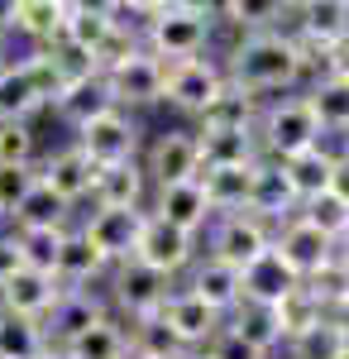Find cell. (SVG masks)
Returning <instances> with one entry per match:
<instances>
[{"label": "cell", "instance_id": "4", "mask_svg": "<svg viewBox=\"0 0 349 359\" xmlns=\"http://www.w3.org/2000/svg\"><path fill=\"white\" fill-rule=\"evenodd\" d=\"M273 254L296 273V283H330L340 273V245L321 235L316 225H306L301 216L273 230Z\"/></svg>", "mask_w": 349, "mask_h": 359}, {"label": "cell", "instance_id": "57", "mask_svg": "<svg viewBox=\"0 0 349 359\" xmlns=\"http://www.w3.org/2000/svg\"><path fill=\"white\" fill-rule=\"evenodd\" d=\"M0 225H5V221H0Z\"/></svg>", "mask_w": 349, "mask_h": 359}, {"label": "cell", "instance_id": "10", "mask_svg": "<svg viewBox=\"0 0 349 359\" xmlns=\"http://www.w3.org/2000/svg\"><path fill=\"white\" fill-rule=\"evenodd\" d=\"M72 144L96 168H115V163H135L144 154V130H139V120L130 111H106L91 125L72 130Z\"/></svg>", "mask_w": 349, "mask_h": 359}, {"label": "cell", "instance_id": "25", "mask_svg": "<svg viewBox=\"0 0 349 359\" xmlns=\"http://www.w3.org/2000/svg\"><path fill=\"white\" fill-rule=\"evenodd\" d=\"M301 96H306V106H311V115H316L321 135L345 144L349 139V82H340V77H321V72H316L311 82L301 86Z\"/></svg>", "mask_w": 349, "mask_h": 359}, {"label": "cell", "instance_id": "44", "mask_svg": "<svg viewBox=\"0 0 349 359\" xmlns=\"http://www.w3.org/2000/svg\"><path fill=\"white\" fill-rule=\"evenodd\" d=\"M34 187H39V168H0V221H15V211L29 201Z\"/></svg>", "mask_w": 349, "mask_h": 359}, {"label": "cell", "instance_id": "43", "mask_svg": "<svg viewBox=\"0 0 349 359\" xmlns=\"http://www.w3.org/2000/svg\"><path fill=\"white\" fill-rule=\"evenodd\" d=\"M0 168H39V130L0 125Z\"/></svg>", "mask_w": 349, "mask_h": 359}, {"label": "cell", "instance_id": "55", "mask_svg": "<svg viewBox=\"0 0 349 359\" xmlns=\"http://www.w3.org/2000/svg\"><path fill=\"white\" fill-rule=\"evenodd\" d=\"M340 149H345V154H349V139H345V144H340Z\"/></svg>", "mask_w": 349, "mask_h": 359}, {"label": "cell", "instance_id": "46", "mask_svg": "<svg viewBox=\"0 0 349 359\" xmlns=\"http://www.w3.org/2000/svg\"><path fill=\"white\" fill-rule=\"evenodd\" d=\"M206 350H211V359H268L264 350H254L249 340H240V335H235V331H225V326H220V335H215Z\"/></svg>", "mask_w": 349, "mask_h": 359}, {"label": "cell", "instance_id": "32", "mask_svg": "<svg viewBox=\"0 0 349 359\" xmlns=\"http://www.w3.org/2000/svg\"><path fill=\"white\" fill-rule=\"evenodd\" d=\"M249 177H254V168H201L196 182L215 216H240L249 211Z\"/></svg>", "mask_w": 349, "mask_h": 359}, {"label": "cell", "instance_id": "54", "mask_svg": "<svg viewBox=\"0 0 349 359\" xmlns=\"http://www.w3.org/2000/svg\"><path fill=\"white\" fill-rule=\"evenodd\" d=\"M5 43H10V39H0V67H5V62H10V57H5Z\"/></svg>", "mask_w": 349, "mask_h": 359}, {"label": "cell", "instance_id": "15", "mask_svg": "<svg viewBox=\"0 0 349 359\" xmlns=\"http://www.w3.org/2000/svg\"><path fill=\"white\" fill-rule=\"evenodd\" d=\"M39 182L48 187L53 196H62L72 211H77L81 201H91V182H96V163L81 154L77 144L67 139L62 149H53V154H43L39 158Z\"/></svg>", "mask_w": 349, "mask_h": 359}, {"label": "cell", "instance_id": "40", "mask_svg": "<svg viewBox=\"0 0 349 359\" xmlns=\"http://www.w3.org/2000/svg\"><path fill=\"white\" fill-rule=\"evenodd\" d=\"M20 67H25L29 86L39 91V101L53 111V101L62 96V86H67V77H62V67H57V53L53 48H29L25 57H20Z\"/></svg>", "mask_w": 349, "mask_h": 359}, {"label": "cell", "instance_id": "35", "mask_svg": "<svg viewBox=\"0 0 349 359\" xmlns=\"http://www.w3.org/2000/svg\"><path fill=\"white\" fill-rule=\"evenodd\" d=\"M225 331H235L240 340H249L254 350H264V355H273L278 345H282V326H278V311H268V306H249L240 302L230 316H225Z\"/></svg>", "mask_w": 349, "mask_h": 359}, {"label": "cell", "instance_id": "17", "mask_svg": "<svg viewBox=\"0 0 349 359\" xmlns=\"http://www.w3.org/2000/svg\"><path fill=\"white\" fill-rule=\"evenodd\" d=\"M158 316L182 350H206L220 335V326H225V316H215L206 302H196L187 287H172V297H167V306H163Z\"/></svg>", "mask_w": 349, "mask_h": 359}, {"label": "cell", "instance_id": "33", "mask_svg": "<svg viewBox=\"0 0 349 359\" xmlns=\"http://www.w3.org/2000/svg\"><path fill=\"white\" fill-rule=\"evenodd\" d=\"M48 111L39 101V91L29 86L25 67L20 62H5L0 67V125H34V115Z\"/></svg>", "mask_w": 349, "mask_h": 359}, {"label": "cell", "instance_id": "22", "mask_svg": "<svg viewBox=\"0 0 349 359\" xmlns=\"http://www.w3.org/2000/svg\"><path fill=\"white\" fill-rule=\"evenodd\" d=\"M215 20L235 39H244V34H273V29L292 34L296 5H282V0H225V5H215Z\"/></svg>", "mask_w": 349, "mask_h": 359}, {"label": "cell", "instance_id": "49", "mask_svg": "<svg viewBox=\"0 0 349 359\" xmlns=\"http://www.w3.org/2000/svg\"><path fill=\"white\" fill-rule=\"evenodd\" d=\"M330 192L349 201V154H345V149H340V163H335V182H330Z\"/></svg>", "mask_w": 349, "mask_h": 359}, {"label": "cell", "instance_id": "26", "mask_svg": "<svg viewBox=\"0 0 349 359\" xmlns=\"http://www.w3.org/2000/svg\"><path fill=\"white\" fill-rule=\"evenodd\" d=\"M296 287H301L296 273L278 259V254H273V249L259 259V264H249V269H244V302H249V306H268V311H278Z\"/></svg>", "mask_w": 349, "mask_h": 359}, {"label": "cell", "instance_id": "37", "mask_svg": "<svg viewBox=\"0 0 349 359\" xmlns=\"http://www.w3.org/2000/svg\"><path fill=\"white\" fill-rule=\"evenodd\" d=\"M349 345V335L340 331V321L335 316H325V321H316L311 331H301L287 340V359H340Z\"/></svg>", "mask_w": 349, "mask_h": 359}, {"label": "cell", "instance_id": "31", "mask_svg": "<svg viewBox=\"0 0 349 359\" xmlns=\"http://www.w3.org/2000/svg\"><path fill=\"white\" fill-rule=\"evenodd\" d=\"M62 20H67V0H20L15 34L29 39V48H53L62 39Z\"/></svg>", "mask_w": 349, "mask_h": 359}, {"label": "cell", "instance_id": "7", "mask_svg": "<svg viewBox=\"0 0 349 359\" xmlns=\"http://www.w3.org/2000/svg\"><path fill=\"white\" fill-rule=\"evenodd\" d=\"M225 62L220 57H191V62H172L167 67V82H163V101L172 106V111L191 115V120H201V115L211 111L215 101L225 96Z\"/></svg>", "mask_w": 349, "mask_h": 359}, {"label": "cell", "instance_id": "29", "mask_svg": "<svg viewBox=\"0 0 349 359\" xmlns=\"http://www.w3.org/2000/svg\"><path fill=\"white\" fill-rule=\"evenodd\" d=\"M196 144H201V168H254L264 158L254 130H201L196 125Z\"/></svg>", "mask_w": 349, "mask_h": 359}, {"label": "cell", "instance_id": "21", "mask_svg": "<svg viewBox=\"0 0 349 359\" xmlns=\"http://www.w3.org/2000/svg\"><path fill=\"white\" fill-rule=\"evenodd\" d=\"M106 278H110V264L96 254V245L86 240V230L81 225H67L62 254H57V283L67 292H96Z\"/></svg>", "mask_w": 349, "mask_h": 359}, {"label": "cell", "instance_id": "20", "mask_svg": "<svg viewBox=\"0 0 349 359\" xmlns=\"http://www.w3.org/2000/svg\"><path fill=\"white\" fill-rule=\"evenodd\" d=\"M149 211H153L158 221H167L172 230L191 235V240H201V235L211 230V221H215V211H211V201H206V192H201V182H182V187L153 192L149 196Z\"/></svg>", "mask_w": 349, "mask_h": 359}, {"label": "cell", "instance_id": "48", "mask_svg": "<svg viewBox=\"0 0 349 359\" xmlns=\"http://www.w3.org/2000/svg\"><path fill=\"white\" fill-rule=\"evenodd\" d=\"M330 316L340 321V331L349 335V278L335 283V292H330Z\"/></svg>", "mask_w": 349, "mask_h": 359}, {"label": "cell", "instance_id": "13", "mask_svg": "<svg viewBox=\"0 0 349 359\" xmlns=\"http://www.w3.org/2000/svg\"><path fill=\"white\" fill-rule=\"evenodd\" d=\"M196 245H201V240H191V235H182V230H172L167 221H158V216L149 211L144 235H139V245H135V264L163 273L167 283H177V278H187V269L201 259V249H196Z\"/></svg>", "mask_w": 349, "mask_h": 359}, {"label": "cell", "instance_id": "41", "mask_svg": "<svg viewBox=\"0 0 349 359\" xmlns=\"http://www.w3.org/2000/svg\"><path fill=\"white\" fill-rule=\"evenodd\" d=\"M62 235L67 230H15V245H20V264L39 269V273L57 278V254H62Z\"/></svg>", "mask_w": 349, "mask_h": 359}, {"label": "cell", "instance_id": "6", "mask_svg": "<svg viewBox=\"0 0 349 359\" xmlns=\"http://www.w3.org/2000/svg\"><path fill=\"white\" fill-rule=\"evenodd\" d=\"M139 163L149 172V187H153V192L196 182V177H201V144H196V130H191V125H172V130L153 135L149 149L139 154Z\"/></svg>", "mask_w": 349, "mask_h": 359}, {"label": "cell", "instance_id": "5", "mask_svg": "<svg viewBox=\"0 0 349 359\" xmlns=\"http://www.w3.org/2000/svg\"><path fill=\"white\" fill-rule=\"evenodd\" d=\"M172 287H177V283H167L163 273L144 269L135 259H125V264H115L110 278H106V306L125 326H135V321L158 316L163 306H167V297H172Z\"/></svg>", "mask_w": 349, "mask_h": 359}, {"label": "cell", "instance_id": "36", "mask_svg": "<svg viewBox=\"0 0 349 359\" xmlns=\"http://www.w3.org/2000/svg\"><path fill=\"white\" fill-rule=\"evenodd\" d=\"M48 350L53 345H48V331L39 321L0 311V359H43Z\"/></svg>", "mask_w": 349, "mask_h": 359}, {"label": "cell", "instance_id": "30", "mask_svg": "<svg viewBox=\"0 0 349 359\" xmlns=\"http://www.w3.org/2000/svg\"><path fill=\"white\" fill-rule=\"evenodd\" d=\"M67 359H130V326L110 311L96 326H86L81 335H72L67 345H57Z\"/></svg>", "mask_w": 349, "mask_h": 359}, {"label": "cell", "instance_id": "11", "mask_svg": "<svg viewBox=\"0 0 349 359\" xmlns=\"http://www.w3.org/2000/svg\"><path fill=\"white\" fill-rule=\"evenodd\" d=\"M273 249V225H264L259 216H215L211 230H206V254L220 259V264H230L235 273H244L249 264H259L264 254Z\"/></svg>", "mask_w": 349, "mask_h": 359}, {"label": "cell", "instance_id": "56", "mask_svg": "<svg viewBox=\"0 0 349 359\" xmlns=\"http://www.w3.org/2000/svg\"><path fill=\"white\" fill-rule=\"evenodd\" d=\"M340 359H349V345H345V355H340Z\"/></svg>", "mask_w": 349, "mask_h": 359}, {"label": "cell", "instance_id": "42", "mask_svg": "<svg viewBox=\"0 0 349 359\" xmlns=\"http://www.w3.org/2000/svg\"><path fill=\"white\" fill-rule=\"evenodd\" d=\"M296 216H301L306 225H316L321 235H330V240L340 245V235L349 230V201H345V196H335V192H321V196H311V201H301Z\"/></svg>", "mask_w": 349, "mask_h": 359}, {"label": "cell", "instance_id": "24", "mask_svg": "<svg viewBox=\"0 0 349 359\" xmlns=\"http://www.w3.org/2000/svg\"><path fill=\"white\" fill-rule=\"evenodd\" d=\"M149 172L144 163H115V168H96V182H91V206H149Z\"/></svg>", "mask_w": 349, "mask_h": 359}, {"label": "cell", "instance_id": "39", "mask_svg": "<svg viewBox=\"0 0 349 359\" xmlns=\"http://www.w3.org/2000/svg\"><path fill=\"white\" fill-rule=\"evenodd\" d=\"M187 350L172 340V331L163 326V316L135 321L130 326V359H182Z\"/></svg>", "mask_w": 349, "mask_h": 359}, {"label": "cell", "instance_id": "52", "mask_svg": "<svg viewBox=\"0 0 349 359\" xmlns=\"http://www.w3.org/2000/svg\"><path fill=\"white\" fill-rule=\"evenodd\" d=\"M182 359H211V350H187Z\"/></svg>", "mask_w": 349, "mask_h": 359}, {"label": "cell", "instance_id": "9", "mask_svg": "<svg viewBox=\"0 0 349 359\" xmlns=\"http://www.w3.org/2000/svg\"><path fill=\"white\" fill-rule=\"evenodd\" d=\"M67 48H77L81 57H91L96 67H106L125 48H135L130 39H120L106 15V0H67V20H62V39Z\"/></svg>", "mask_w": 349, "mask_h": 359}, {"label": "cell", "instance_id": "45", "mask_svg": "<svg viewBox=\"0 0 349 359\" xmlns=\"http://www.w3.org/2000/svg\"><path fill=\"white\" fill-rule=\"evenodd\" d=\"M340 77V82H349V34L340 39V43H330L325 53H316L311 57V77Z\"/></svg>", "mask_w": 349, "mask_h": 359}, {"label": "cell", "instance_id": "34", "mask_svg": "<svg viewBox=\"0 0 349 359\" xmlns=\"http://www.w3.org/2000/svg\"><path fill=\"white\" fill-rule=\"evenodd\" d=\"M67 225H77V211L62 201V196H53L43 182L29 192V201L15 211V221H10V230H67Z\"/></svg>", "mask_w": 349, "mask_h": 359}, {"label": "cell", "instance_id": "3", "mask_svg": "<svg viewBox=\"0 0 349 359\" xmlns=\"http://www.w3.org/2000/svg\"><path fill=\"white\" fill-rule=\"evenodd\" d=\"M254 135H259V154L273 158V163H287V158H296V154L325 144L321 125H316V115H311V106H306L301 91L278 96V101H264Z\"/></svg>", "mask_w": 349, "mask_h": 359}, {"label": "cell", "instance_id": "2", "mask_svg": "<svg viewBox=\"0 0 349 359\" xmlns=\"http://www.w3.org/2000/svg\"><path fill=\"white\" fill-rule=\"evenodd\" d=\"M220 34L215 20V5H196V0H158L153 5V20L144 29V48L158 57V62H191V57H206Z\"/></svg>", "mask_w": 349, "mask_h": 359}, {"label": "cell", "instance_id": "16", "mask_svg": "<svg viewBox=\"0 0 349 359\" xmlns=\"http://www.w3.org/2000/svg\"><path fill=\"white\" fill-rule=\"evenodd\" d=\"M296 192L292 182H287V172L282 163H273V158H259L254 163V177H249V216H259L264 225H287L296 216Z\"/></svg>", "mask_w": 349, "mask_h": 359}, {"label": "cell", "instance_id": "19", "mask_svg": "<svg viewBox=\"0 0 349 359\" xmlns=\"http://www.w3.org/2000/svg\"><path fill=\"white\" fill-rule=\"evenodd\" d=\"M349 34V0H301L292 20V39L316 57Z\"/></svg>", "mask_w": 349, "mask_h": 359}, {"label": "cell", "instance_id": "38", "mask_svg": "<svg viewBox=\"0 0 349 359\" xmlns=\"http://www.w3.org/2000/svg\"><path fill=\"white\" fill-rule=\"evenodd\" d=\"M259 111H264V106H259L254 96H244V91H235V86H225V96H220L196 125H201V130H254V125H259Z\"/></svg>", "mask_w": 349, "mask_h": 359}, {"label": "cell", "instance_id": "28", "mask_svg": "<svg viewBox=\"0 0 349 359\" xmlns=\"http://www.w3.org/2000/svg\"><path fill=\"white\" fill-rule=\"evenodd\" d=\"M335 163H340V144H316V149H306V154H296L282 163L287 172V182H292L296 201H311V196L330 192V182H335Z\"/></svg>", "mask_w": 349, "mask_h": 359}, {"label": "cell", "instance_id": "18", "mask_svg": "<svg viewBox=\"0 0 349 359\" xmlns=\"http://www.w3.org/2000/svg\"><path fill=\"white\" fill-rule=\"evenodd\" d=\"M182 287H187L196 302L211 306L215 316H230V311L244 302V273H235L230 264H220V259H211V254H201V259L187 269Z\"/></svg>", "mask_w": 349, "mask_h": 359}, {"label": "cell", "instance_id": "23", "mask_svg": "<svg viewBox=\"0 0 349 359\" xmlns=\"http://www.w3.org/2000/svg\"><path fill=\"white\" fill-rule=\"evenodd\" d=\"M53 111L72 125V130H81V125H91L96 115L106 111H120L115 106V91H110V77L96 67V72H86V77H77V82L62 86V96L53 101Z\"/></svg>", "mask_w": 349, "mask_h": 359}, {"label": "cell", "instance_id": "50", "mask_svg": "<svg viewBox=\"0 0 349 359\" xmlns=\"http://www.w3.org/2000/svg\"><path fill=\"white\" fill-rule=\"evenodd\" d=\"M15 10L20 0H0V39H15Z\"/></svg>", "mask_w": 349, "mask_h": 359}, {"label": "cell", "instance_id": "47", "mask_svg": "<svg viewBox=\"0 0 349 359\" xmlns=\"http://www.w3.org/2000/svg\"><path fill=\"white\" fill-rule=\"evenodd\" d=\"M20 269V245H15V230L10 225H0V283Z\"/></svg>", "mask_w": 349, "mask_h": 359}, {"label": "cell", "instance_id": "8", "mask_svg": "<svg viewBox=\"0 0 349 359\" xmlns=\"http://www.w3.org/2000/svg\"><path fill=\"white\" fill-rule=\"evenodd\" d=\"M101 72L110 77V91H115V106H120V111L135 115V111H144V106H158L163 101L167 62H158L144 43L125 48V53L115 57V62H106Z\"/></svg>", "mask_w": 349, "mask_h": 359}, {"label": "cell", "instance_id": "12", "mask_svg": "<svg viewBox=\"0 0 349 359\" xmlns=\"http://www.w3.org/2000/svg\"><path fill=\"white\" fill-rule=\"evenodd\" d=\"M144 221H149V206H91V216H81L77 225L86 230V240L96 245V254L115 269V264L135 259Z\"/></svg>", "mask_w": 349, "mask_h": 359}, {"label": "cell", "instance_id": "27", "mask_svg": "<svg viewBox=\"0 0 349 359\" xmlns=\"http://www.w3.org/2000/svg\"><path fill=\"white\" fill-rule=\"evenodd\" d=\"M101 316H110V306H106V297H101V292H67V287H62L53 316L43 321L48 345H67L72 335H81L86 326H96Z\"/></svg>", "mask_w": 349, "mask_h": 359}, {"label": "cell", "instance_id": "51", "mask_svg": "<svg viewBox=\"0 0 349 359\" xmlns=\"http://www.w3.org/2000/svg\"><path fill=\"white\" fill-rule=\"evenodd\" d=\"M340 273L349 278V230H345V235H340Z\"/></svg>", "mask_w": 349, "mask_h": 359}, {"label": "cell", "instance_id": "1", "mask_svg": "<svg viewBox=\"0 0 349 359\" xmlns=\"http://www.w3.org/2000/svg\"><path fill=\"white\" fill-rule=\"evenodd\" d=\"M220 62H225L230 86L244 91V96H254L259 106H264V101H278V96L301 91L306 77H311V53L296 43L287 29L230 39V43L220 48Z\"/></svg>", "mask_w": 349, "mask_h": 359}, {"label": "cell", "instance_id": "14", "mask_svg": "<svg viewBox=\"0 0 349 359\" xmlns=\"http://www.w3.org/2000/svg\"><path fill=\"white\" fill-rule=\"evenodd\" d=\"M57 297H62V283L53 273H39V269H15V273L0 283V311H10V316H25V321H48L53 316Z\"/></svg>", "mask_w": 349, "mask_h": 359}, {"label": "cell", "instance_id": "53", "mask_svg": "<svg viewBox=\"0 0 349 359\" xmlns=\"http://www.w3.org/2000/svg\"><path fill=\"white\" fill-rule=\"evenodd\" d=\"M43 359H67V355H62V350H57V345H53V350H48V355H43Z\"/></svg>", "mask_w": 349, "mask_h": 359}]
</instances>
